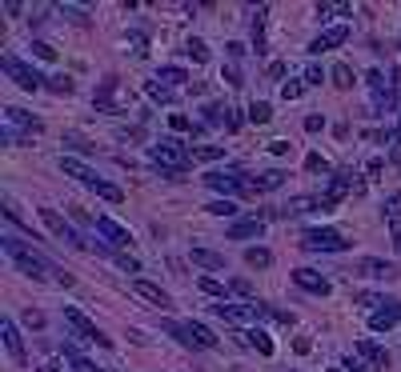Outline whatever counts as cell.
Instances as JSON below:
<instances>
[{"instance_id":"cell-13","label":"cell","mask_w":401,"mask_h":372,"mask_svg":"<svg viewBox=\"0 0 401 372\" xmlns=\"http://www.w3.org/2000/svg\"><path fill=\"white\" fill-rule=\"evenodd\" d=\"M133 292H137L140 300H149L152 309H173V297H169V292H164L161 285H152V280H133Z\"/></svg>"},{"instance_id":"cell-11","label":"cell","mask_w":401,"mask_h":372,"mask_svg":"<svg viewBox=\"0 0 401 372\" xmlns=\"http://www.w3.org/2000/svg\"><path fill=\"white\" fill-rule=\"evenodd\" d=\"M353 276H365V280H397L401 268L393 261H381V256H361L353 264Z\"/></svg>"},{"instance_id":"cell-53","label":"cell","mask_w":401,"mask_h":372,"mask_svg":"<svg viewBox=\"0 0 401 372\" xmlns=\"http://www.w3.org/2000/svg\"><path fill=\"white\" fill-rule=\"evenodd\" d=\"M225 49H229V56H233V61H241V56H245V44H241V40H229Z\"/></svg>"},{"instance_id":"cell-45","label":"cell","mask_w":401,"mask_h":372,"mask_svg":"<svg viewBox=\"0 0 401 372\" xmlns=\"http://www.w3.org/2000/svg\"><path fill=\"white\" fill-rule=\"evenodd\" d=\"M32 56H40V61H56V49L44 44V40H32Z\"/></svg>"},{"instance_id":"cell-10","label":"cell","mask_w":401,"mask_h":372,"mask_svg":"<svg viewBox=\"0 0 401 372\" xmlns=\"http://www.w3.org/2000/svg\"><path fill=\"white\" fill-rule=\"evenodd\" d=\"M40 212V224H44V228H49L52 236H56V240H64V244H73V248H85V240H80V236H76V228L68 221H64L61 212L56 209H37Z\"/></svg>"},{"instance_id":"cell-22","label":"cell","mask_w":401,"mask_h":372,"mask_svg":"<svg viewBox=\"0 0 401 372\" xmlns=\"http://www.w3.org/2000/svg\"><path fill=\"white\" fill-rule=\"evenodd\" d=\"M193 264H197V268H209V273H225V252H213V248H193Z\"/></svg>"},{"instance_id":"cell-57","label":"cell","mask_w":401,"mask_h":372,"mask_svg":"<svg viewBox=\"0 0 401 372\" xmlns=\"http://www.w3.org/2000/svg\"><path fill=\"white\" fill-rule=\"evenodd\" d=\"M341 368H349V372H365V368H361V364H357V360H353V356L345 360V364H341Z\"/></svg>"},{"instance_id":"cell-48","label":"cell","mask_w":401,"mask_h":372,"mask_svg":"<svg viewBox=\"0 0 401 372\" xmlns=\"http://www.w3.org/2000/svg\"><path fill=\"white\" fill-rule=\"evenodd\" d=\"M305 168H309V173H325L329 164L321 161V156H317V152H309V156H305Z\"/></svg>"},{"instance_id":"cell-29","label":"cell","mask_w":401,"mask_h":372,"mask_svg":"<svg viewBox=\"0 0 401 372\" xmlns=\"http://www.w3.org/2000/svg\"><path fill=\"white\" fill-rule=\"evenodd\" d=\"M157 80L169 85V88H176V85H185V80H188V73H185V68H176V64H164L161 73H157Z\"/></svg>"},{"instance_id":"cell-58","label":"cell","mask_w":401,"mask_h":372,"mask_svg":"<svg viewBox=\"0 0 401 372\" xmlns=\"http://www.w3.org/2000/svg\"><path fill=\"white\" fill-rule=\"evenodd\" d=\"M100 372H116V368H100Z\"/></svg>"},{"instance_id":"cell-7","label":"cell","mask_w":401,"mask_h":372,"mask_svg":"<svg viewBox=\"0 0 401 372\" xmlns=\"http://www.w3.org/2000/svg\"><path fill=\"white\" fill-rule=\"evenodd\" d=\"M0 68L13 76L16 85L25 88V92H37V88H44L49 85V76H40L32 64H25V61H16V56H0Z\"/></svg>"},{"instance_id":"cell-32","label":"cell","mask_w":401,"mask_h":372,"mask_svg":"<svg viewBox=\"0 0 401 372\" xmlns=\"http://www.w3.org/2000/svg\"><path fill=\"white\" fill-rule=\"evenodd\" d=\"M64 364H68L73 372H100V368H92V360H85L76 348H64Z\"/></svg>"},{"instance_id":"cell-26","label":"cell","mask_w":401,"mask_h":372,"mask_svg":"<svg viewBox=\"0 0 401 372\" xmlns=\"http://www.w3.org/2000/svg\"><path fill=\"white\" fill-rule=\"evenodd\" d=\"M145 92H149V100H157V104H173V100H176V92L169 85H161V80H149Z\"/></svg>"},{"instance_id":"cell-24","label":"cell","mask_w":401,"mask_h":372,"mask_svg":"<svg viewBox=\"0 0 401 372\" xmlns=\"http://www.w3.org/2000/svg\"><path fill=\"white\" fill-rule=\"evenodd\" d=\"M245 264H249V268H269V264H273V252L261 248V244H253V248H245Z\"/></svg>"},{"instance_id":"cell-49","label":"cell","mask_w":401,"mask_h":372,"mask_svg":"<svg viewBox=\"0 0 401 372\" xmlns=\"http://www.w3.org/2000/svg\"><path fill=\"white\" fill-rule=\"evenodd\" d=\"M221 80H225L229 88H241V85H245V80H241V73H237V68H225V73H221Z\"/></svg>"},{"instance_id":"cell-35","label":"cell","mask_w":401,"mask_h":372,"mask_svg":"<svg viewBox=\"0 0 401 372\" xmlns=\"http://www.w3.org/2000/svg\"><path fill=\"white\" fill-rule=\"evenodd\" d=\"M393 297H381V292H357V304L361 309H369V312H377V309H385Z\"/></svg>"},{"instance_id":"cell-59","label":"cell","mask_w":401,"mask_h":372,"mask_svg":"<svg viewBox=\"0 0 401 372\" xmlns=\"http://www.w3.org/2000/svg\"><path fill=\"white\" fill-rule=\"evenodd\" d=\"M397 137H401V120H397Z\"/></svg>"},{"instance_id":"cell-31","label":"cell","mask_w":401,"mask_h":372,"mask_svg":"<svg viewBox=\"0 0 401 372\" xmlns=\"http://www.w3.org/2000/svg\"><path fill=\"white\" fill-rule=\"evenodd\" d=\"M381 212H385V221L389 224H401V188L397 192H389L385 204H381Z\"/></svg>"},{"instance_id":"cell-52","label":"cell","mask_w":401,"mask_h":372,"mask_svg":"<svg viewBox=\"0 0 401 372\" xmlns=\"http://www.w3.org/2000/svg\"><path fill=\"white\" fill-rule=\"evenodd\" d=\"M169 124H173L176 132H197V128H193V124L185 120V116H169Z\"/></svg>"},{"instance_id":"cell-47","label":"cell","mask_w":401,"mask_h":372,"mask_svg":"<svg viewBox=\"0 0 401 372\" xmlns=\"http://www.w3.org/2000/svg\"><path fill=\"white\" fill-rule=\"evenodd\" d=\"M285 73H289V64H285V61H273L269 68H265V76H269V80H281Z\"/></svg>"},{"instance_id":"cell-6","label":"cell","mask_w":401,"mask_h":372,"mask_svg":"<svg viewBox=\"0 0 401 372\" xmlns=\"http://www.w3.org/2000/svg\"><path fill=\"white\" fill-rule=\"evenodd\" d=\"M64 324H68V328H73L76 336H80V340H88V345H100V348H109L113 345V340H109V336L100 333L97 324L88 321L85 312L76 309V304H64Z\"/></svg>"},{"instance_id":"cell-5","label":"cell","mask_w":401,"mask_h":372,"mask_svg":"<svg viewBox=\"0 0 401 372\" xmlns=\"http://www.w3.org/2000/svg\"><path fill=\"white\" fill-rule=\"evenodd\" d=\"M301 248H305V252H345L349 240H345L337 228H305V232H301Z\"/></svg>"},{"instance_id":"cell-34","label":"cell","mask_w":401,"mask_h":372,"mask_svg":"<svg viewBox=\"0 0 401 372\" xmlns=\"http://www.w3.org/2000/svg\"><path fill=\"white\" fill-rule=\"evenodd\" d=\"M92 192H97V197H104L109 204H121V200H125V192H121L116 185H109V180H97V185H92Z\"/></svg>"},{"instance_id":"cell-8","label":"cell","mask_w":401,"mask_h":372,"mask_svg":"<svg viewBox=\"0 0 401 372\" xmlns=\"http://www.w3.org/2000/svg\"><path fill=\"white\" fill-rule=\"evenodd\" d=\"M213 316H221V321H229V324H253V321H261V300H253V304L217 300V304H213Z\"/></svg>"},{"instance_id":"cell-19","label":"cell","mask_w":401,"mask_h":372,"mask_svg":"<svg viewBox=\"0 0 401 372\" xmlns=\"http://www.w3.org/2000/svg\"><path fill=\"white\" fill-rule=\"evenodd\" d=\"M61 173H64V176H73V180H80V185H88V188L100 180V176L92 173L85 161H76V156H61Z\"/></svg>"},{"instance_id":"cell-43","label":"cell","mask_w":401,"mask_h":372,"mask_svg":"<svg viewBox=\"0 0 401 372\" xmlns=\"http://www.w3.org/2000/svg\"><path fill=\"white\" fill-rule=\"evenodd\" d=\"M225 112L221 104H205V124H225Z\"/></svg>"},{"instance_id":"cell-4","label":"cell","mask_w":401,"mask_h":372,"mask_svg":"<svg viewBox=\"0 0 401 372\" xmlns=\"http://www.w3.org/2000/svg\"><path fill=\"white\" fill-rule=\"evenodd\" d=\"M205 185L221 192L225 200L241 197V192H249V173H241V168H213V173L205 176Z\"/></svg>"},{"instance_id":"cell-39","label":"cell","mask_w":401,"mask_h":372,"mask_svg":"<svg viewBox=\"0 0 401 372\" xmlns=\"http://www.w3.org/2000/svg\"><path fill=\"white\" fill-rule=\"evenodd\" d=\"M229 292H237V297H245L249 304L257 300V292H253V285L245 280V276H233V280H229Z\"/></svg>"},{"instance_id":"cell-20","label":"cell","mask_w":401,"mask_h":372,"mask_svg":"<svg viewBox=\"0 0 401 372\" xmlns=\"http://www.w3.org/2000/svg\"><path fill=\"white\" fill-rule=\"evenodd\" d=\"M4 124H8V128H25V132H40V128H44V120L32 116V112H25V108H4Z\"/></svg>"},{"instance_id":"cell-17","label":"cell","mask_w":401,"mask_h":372,"mask_svg":"<svg viewBox=\"0 0 401 372\" xmlns=\"http://www.w3.org/2000/svg\"><path fill=\"white\" fill-rule=\"evenodd\" d=\"M261 232H265V216H245V221H233L225 228L229 240H253V236L261 240Z\"/></svg>"},{"instance_id":"cell-37","label":"cell","mask_w":401,"mask_h":372,"mask_svg":"<svg viewBox=\"0 0 401 372\" xmlns=\"http://www.w3.org/2000/svg\"><path fill=\"white\" fill-rule=\"evenodd\" d=\"M249 120L253 124H269V120H273V108H269L265 100H253V104H249Z\"/></svg>"},{"instance_id":"cell-15","label":"cell","mask_w":401,"mask_h":372,"mask_svg":"<svg viewBox=\"0 0 401 372\" xmlns=\"http://www.w3.org/2000/svg\"><path fill=\"white\" fill-rule=\"evenodd\" d=\"M0 336H4V348H8V356L16 360V364H25V336H20V328H16V321H0Z\"/></svg>"},{"instance_id":"cell-51","label":"cell","mask_w":401,"mask_h":372,"mask_svg":"<svg viewBox=\"0 0 401 372\" xmlns=\"http://www.w3.org/2000/svg\"><path fill=\"white\" fill-rule=\"evenodd\" d=\"M241 128V116H237V108H229L225 112V132H237Z\"/></svg>"},{"instance_id":"cell-1","label":"cell","mask_w":401,"mask_h":372,"mask_svg":"<svg viewBox=\"0 0 401 372\" xmlns=\"http://www.w3.org/2000/svg\"><path fill=\"white\" fill-rule=\"evenodd\" d=\"M0 248H4V256L20 268V273L28 276V280H37V285H44V280H56V285H73V276L61 273L56 264L49 261V256H40L32 244H25V240H16V236H0Z\"/></svg>"},{"instance_id":"cell-9","label":"cell","mask_w":401,"mask_h":372,"mask_svg":"<svg viewBox=\"0 0 401 372\" xmlns=\"http://www.w3.org/2000/svg\"><path fill=\"white\" fill-rule=\"evenodd\" d=\"M365 85H369V92H373V108L377 112H389L401 100L397 88H393V80H385V73H381V68H373V73L365 76Z\"/></svg>"},{"instance_id":"cell-16","label":"cell","mask_w":401,"mask_h":372,"mask_svg":"<svg viewBox=\"0 0 401 372\" xmlns=\"http://www.w3.org/2000/svg\"><path fill=\"white\" fill-rule=\"evenodd\" d=\"M349 40V25H333V28H325L321 37H313L309 40V52H329V49H341Z\"/></svg>"},{"instance_id":"cell-3","label":"cell","mask_w":401,"mask_h":372,"mask_svg":"<svg viewBox=\"0 0 401 372\" xmlns=\"http://www.w3.org/2000/svg\"><path fill=\"white\" fill-rule=\"evenodd\" d=\"M164 333L176 336L185 348H217V336L197 321H164Z\"/></svg>"},{"instance_id":"cell-42","label":"cell","mask_w":401,"mask_h":372,"mask_svg":"<svg viewBox=\"0 0 401 372\" xmlns=\"http://www.w3.org/2000/svg\"><path fill=\"white\" fill-rule=\"evenodd\" d=\"M116 268H125V273H140V261L137 256H128V252H113Z\"/></svg>"},{"instance_id":"cell-44","label":"cell","mask_w":401,"mask_h":372,"mask_svg":"<svg viewBox=\"0 0 401 372\" xmlns=\"http://www.w3.org/2000/svg\"><path fill=\"white\" fill-rule=\"evenodd\" d=\"M301 92H305V80H285V85H281V97L285 100H297Z\"/></svg>"},{"instance_id":"cell-12","label":"cell","mask_w":401,"mask_h":372,"mask_svg":"<svg viewBox=\"0 0 401 372\" xmlns=\"http://www.w3.org/2000/svg\"><path fill=\"white\" fill-rule=\"evenodd\" d=\"M92 224H97V232L104 236V244L113 248V252H121V248H125L128 240H133V232H128L125 224H116L113 216H97V221H92Z\"/></svg>"},{"instance_id":"cell-50","label":"cell","mask_w":401,"mask_h":372,"mask_svg":"<svg viewBox=\"0 0 401 372\" xmlns=\"http://www.w3.org/2000/svg\"><path fill=\"white\" fill-rule=\"evenodd\" d=\"M321 80H325V73H321L317 64H309V68H305V85H321Z\"/></svg>"},{"instance_id":"cell-18","label":"cell","mask_w":401,"mask_h":372,"mask_svg":"<svg viewBox=\"0 0 401 372\" xmlns=\"http://www.w3.org/2000/svg\"><path fill=\"white\" fill-rule=\"evenodd\" d=\"M397 321H401V300H389L385 309L369 312V328H373V333H389Z\"/></svg>"},{"instance_id":"cell-36","label":"cell","mask_w":401,"mask_h":372,"mask_svg":"<svg viewBox=\"0 0 401 372\" xmlns=\"http://www.w3.org/2000/svg\"><path fill=\"white\" fill-rule=\"evenodd\" d=\"M197 288L200 292H209V297H217V300H225V292H229V285H221V280H213V276H200Z\"/></svg>"},{"instance_id":"cell-14","label":"cell","mask_w":401,"mask_h":372,"mask_svg":"<svg viewBox=\"0 0 401 372\" xmlns=\"http://www.w3.org/2000/svg\"><path fill=\"white\" fill-rule=\"evenodd\" d=\"M293 285L297 288H305V292H313V297H329V276H321V273H313V268H297L293 273Z\"/></svg>"},{"instance_id":"cell-28","label":"cell","mask_w":401,"mask_h":372,"mask_svg":"<svg viewBox=\"0 0 401 372\" xmlns=\"http://www.w3.org/2000/svg\"><path fill=\"white\" fill-rule=\"evenodd\" d=\"M185 56H188V61H193V64H205V61H209V44H205V40H200V37L185 40Z\"/></svg>"},{"instance_id":"cell-25","label":"cell","mask_w":401,"mask_h":372,"mask_svg":"<svg viewBox=\"0 0 401 372\" xmlns=\"http://www.w3.org/2000/svg\"><path fill=\"white\" fill-rule=\"evenodd\" d=\"M245 340H249L261 356H273V340H269V333H265V328H249V333H245Z\"/></svg>"},{"instance_id":"cell-2","label":"cell","mask_w":401,"mask_h":372,"mask_svg":"<svg viewBox=\"0 0 401 372\" xmlns=\"http://www.w3.org/2000/svg\"><path fill=\"white\" fill-rule=\"evenodd\" d=\"M149 161L157 164V173L164 176V180H181V176L188 173V149L181 144V140H157V144H149Z\"/></svg>"},{"instance_id":"cell-54","label":"cell","mask_w":401,"mask_h":372,"mask_svg":"<svg viewBox=\"0 0 401 372\" xmlns=\"http://www.w3.org/2000/svg\"><path fill=\"white\" fill-rule=\"evenodd\" d=\"M25 324H32V328H44V316H40V312H32V309H28V312H25Z\"/></svg>"},{"instance_id":"cell-46","label":"cell","mask_w":401,"mask_h":372,"mask_svg":"<svg viewBox=\"0 0 401 372\" xmlns=\"http://www.w3.org/2000/svg\"><path fill=\"white\" fill-rule=\"evenodd\" d=\"M44 88H52V92H73V76H49Z\"/></svg>"},{"instance_id":"cell-21","label":"cell","mask_w":401,"mask_h":372,"mask_svg":"<svg viewBox=\"0 0 401 372\" xmlns=\"http://www.w3.org/2000/svg\"><path fill=\"white\" fill-rule=\"evenodd\" d=\"M281 185H285V173H281V168L249 176V192H273V188H281Z\"/></svg>"},{"instance_id":"cell-27","label":"cell","mask_w":401,"mask_h":372,"mask_svg":"<svg viewBox=\"0 0 401 372\" xmlns=\"http://www.w3.org/2000/svg\"><path fill=\"white\" fill-rule=\"evenodd\" d=\"M265 13H269V8H257V16H253V49H257V56H261L265 52Z\"/></svg>"},{"instance_id":"cell-41","label":"cell","mask_w":401,"mask_h":372,"mask_svg":"<svg viewBox=\"0 0 401 372\" xmlns=\"http://www.w3.org/2000/svg\"><path fill=\"white\" fill-rule=\"evenodd\" d=\"M333 13H337V16H349L353 8H349V4H317V20H329Z\"/></svg>"},{"instance_id":"cell-38","label":"cell","mask_w":401,"mask_h":372,"mask_svg":"<svg viewBox=\"0 0 401 372\" xmlns=\"http://www.w3.org/2000/svg\"><path fill=\"white\" fill-rule=\"evenodd\" d=\"M329 80H333L337 88H353V68H349V64H333Z\"/></svg>"},{"instance_id":"cell-55","label":"cell","mask_w":401,"mask_h":372,"mask_svg":"<svg viewBox=\"0 0 401 372\" xmlns=\"http://www.w3.org/2000/svg\"><path fill=\"white\" fill-rule=\"evenodd\" d=\"M305 128H309V132H317V128H325V116H317V112H313V116L305 120Z\"/></svg>"},{"instance_id":"cell-33","label":"cell","mask_w":401,"mask_h":372,"mask_svg":"<svg viewBox=\"0 0 401 372\" xmlns=\"http://www.w3.org/2000/svg\"><path fill=\"white\" fill-rule=\"evenodd\" d=\"M205 212H213V216H237V200H225V197H221V200H209V204H205Z\"/></svg>"},{"instance_id":"cell-56","label":"cell","mask_w":401,"mask_h":372,"mask_svg":"<svg viewBox=\"0 0 401 372\" xmlns=\"http://www.w3.org/2000/svg\"><path fill=\"white\" fill-rule=\"evenodd\" d=\"M393 252L401 256V224H393Z\"/></svg>"},{"instance_id":"cell-30","label":"cell","mask_w":401,"mask_h":372,"mask_svg":"<svg viewBox=\"0 0 401 372\" xmlns=\"http://www.w3.org/2000/svg\"><path fill=\"white\" fill-rule=\"evenodd\" d=\"M225 149L221 144H197V149H188V161H221Z\"/></svg>"},{"instance_id":"cell-23","label":"cell","mask_w":401,"mask_h":372,"mask_svg":"<svg viewBox=\"0 0 401 372\" xmlns=\"http://www.w3.org/2000/svg\"><path fill=\"white\" fill-rule=\"evenodd\" d=\"M357 356H365L373 368H389V352L381 345H373V340H357Z\"/></svg>"},{"instance_id":"cell-40","label":"cell","mask_w":401,"mask_h":372,"mask_svg":"<svg viewBox=\"0 0 401 372\" xmlns=\"http://www.w3.org/2000/svg\"><path fill=\"white\" fill-rule=\"evenodd\" d=\"M261 316H269V321H277V324H297V316H293V312L273 309V304H261Z\"/></svg>"}]
</instances>
